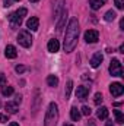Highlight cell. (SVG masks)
<instances>
[{
    "mask_svg": "<svg viewBox=\"0 0 124 126\" xmlns=\"http://www.w3.org/2000/svg\"><path fill=\"white\" fill-rule=\"evenodd\" d=\"M77 38H79V22L76 18H72L67 28H66V35H64V51L66 53H72L77 44Z\"/></svg>",
    "mask_w": 124,
    "mask_h": 126,
    "instance_id": "cell-1",
    "label": "cell"
},
{
    "mask_svg": "<svg viewBox=\"0 0 124 126\" xmlns=\"http://www.w3.org/2000/svg\"><path fill=\"white\" fill-rule=\"evenodd\" d=\"M57 122H59V106L56 103H50L48 110L45 113L44 126H57Z\"/></svg>",
    "mask_w": 124,
    "mask_h": 126,
    "instance_id": "cell-2",
    "label": "cell"
},
{
    "mask_svg": "<svg viewBox=\"0 0 124 126\" xmlns=\"http://www.w3.org/2000/svg\"><path fill=\"white\" fill-rule=\"evenodd\" d=\"M18 43H19L22 47H25V48L31 47V46H32V37H31V34H29L28 31H25V30L19 31V34H18Z\"/></svg>",
    "mask_w": 124,
    "mask_h": 126,
    "instance_id": "cell-3",
    "label": "cell"
},
{
    "mask_svg": "<svg viewBox=\"0 0 124 126\" xmlns=\"http://www.w3.org/2000/svg\"><path fill=\"white\" fill-rule=\"evenodd\" d=\"M110 73H111L112 76H123V66H121L120 60H117V59H112V60H111Z\"/></svg>",
    "mask_w": 124,
    "mask_h": 126,
    "instance_id": "cell-4",
    "label": "cell"
},
{
    "mask_svg": "<svg viewBox=\"0 0 124 126\" xmlns=\"http://www.w3.org/2000/svg\"><path fill=\"white\" fill-rule=\"evenodd\" d=\"M99 40V32L95 31V30H88L85 32V41L89 43V44H93Z\"/></svg>",
    "mask_w": 124,
    "mask_h": 126,
    "instance_id": "cell-5",
    "label": "cell"
},
{
    "mask_svg": "<svg viewBox=\"0 0 124 126\" xmlns=\"http://www.w3.org/2000/svg\"><path fill=\"white\" fill-rule=\"evenodd\" d=\"M110 93L112 94V97H120L124 93V87L120 82H114V84L110 85Z\"/></svg>",
    "mask_w": 124,
    "mask_h": 126,
    "instance_id": "cell-6",
    "label": "cell"
},
{
    "mask_svg": "<svg viewBox=\"0 0 124 126\" xmlns=\"http://www.w3.org/2000/svg\"><path fill=\"white\" fill-rule=\"evenodd\" d=\"M64 9V0H54V19L57 21Z\"/></svg>",
    "mask_w": 124,
    "mask_h": 126,
    "instance_id": "cell-7",
    "label": "cell"
},
{
    "mask_svg": "<svg viewBox=\"0 0 124 126\" xmlns=\"http://www.w3.org/2000/svg\"><path fill=\"white\" fill-rule=\"evenodd\" d=\"M89 95V88L88 87H83V85H80V87H77L76 88V97L79 98V100H86V97Z\"/></svg>",
    "mask_w": 124,
    "mask_h": 126,
    "instance_id": "cell-8",
    "label": "cell"
},
{
    "mask_svg": "<svg viewBox=\"0 0 124 126\" xmlns=\"http://www.w3.org/2000/svg\"><path fill=\"white\" fill-rule=\"evenodd\" d=\"M47 48H48L50 53H57V51L60 50V43H59V40H56V38L50 40L48 44H47Z\"/></svg>",
    "mask_w": 124,
    "mask_h": 126,
    "instance_id": "cell-9",
    "label": "cell"
},
{
    "mask_svg": "<svg viewBox=\"0 0 124 126\" xmlns=\"http://www.w3.org/2000/svg\"><path fill=\"white\" fill-rule=\"evenodd\" d=\"M4 56L7 57V59H15L16 56H18V51H16V47L15 46H6V48H4Z\"/></svg>",
    "mask_w": 124,
    "mask_h": 126,
    "instance_id": "cell-10",
    "label": "cell"
},
{
    "mask_svg": "<svg viewBox=\"0 0 124 126\" xmlns=\"http://www.w3.org/2000/svg\"><path fill=\"white\" fill-rule=\"evenodd\" d=\"M102 60H104V56H102V53H99V51H98V53H95V54H93L92 59H91V66L96 69V67L102 63Z\"/></svg>",
    "mask_w": 124,
    "mask_h": 126,
    "instance_id": "cell-11",
    "label": "cell"
},
{
    "mask_svg": "<svg viewBox=\"0 0 124 126\" xmlns=\"http://www.w3.org/2000/svg\"><path fill=\"white\" fill-rule=\"evenodd\" d=\"M26 27H28L31 31H37V30H38V27H39V19H38V18H35V16L29 18V19L26 21Z\"/></svg>",
    "mask_w": 124,
    "mask_h": 126,
    "instance_id": "cell-12",
    "label": "cell"
},
{
    "mask_svg": "<svg viewBox=\"0 0 124 126\" xmlns=\"http://www.w3.org/2000/svg\"><path fill=\"white\" fill-rule=\"evenodd\" d=\"M7 18H9V21H10V24H12V28H16V27H19V25L22 24V18H19L15 12L10 13Z\"/></svg>",
    "mask_w": 124,
    "mask_h": 126,
    "instance_id": "cell-13",
    "label": "cell"
},
{
    "mask_svg": "<svg viewBox=\"0 0 124 126\" xmlns=\"http://www.w3.org/2000/svg\"><path fill=\"white\" fill-rule=\"evenodd\" d=\"M66 19H67V10L63 9L60 18L57 19V31H62L63 30V27H64V24H66Z\"/></svg>",
    "mask_w": 124,
    "mask_h": 126,
    "instance_id": "cell-14",
    "label": "cell"
},
{
    "mask_svg": "<svg viewBox=\"0 0 124 126\" xmlns=\"http://www.w3.org/2000/svg\"><path fill=\"white\" fill-rule=\"evenodd\" d=\"M105 1H107V0H89L91 9H92V10H98V9H101V7L105 4Z\"/></svg>",
    "mask_w": 124,
    "mask_h": 126,
    "instance_id": "cell-15",
    "label": "cell"
},
{
    "mask_svg": "<svg viewBox=\"0 0 124 126\" xmlns=\"http://www.w3.org/2000/svg\"><path fill=\"white\" fill-rule=\"evenodd\" d=\"M47 84H48V87H57L59 85V78L56 75H48L47 76Z\"/></svg>",
    "mask_w": 124,
    "mask_h": 126,
    "instance_id": "cell-16",
    "label": "cell"
},
{
    "mask_svg": "<svg viewBox=\"0 0 124 126\" xmlns=\"http://www.w3.org/2000/svg\"><path fill=\"white\" fill-rule=\"evenodd\" d=\"M6 110H7V113H12V114H15L16 111H18V104L13 101H9V103H6Z\"/></svg>",
    "mask_w": 124,
    "mask_h": 126,
    "instance_id": "cell-17",
    "label": "cell"
},
{
    "mask_svg": "<svg viewBox=\"0 0 124 126\" xmlns=\"http://www.w3.org/2000/svg\"><path fill=\"white\" fill-rule=\"evenodd\" d=\"M96 116H98V119H101V120L107 119V117H108V109H107V107H99V110L96 111Z\"/></svg>",
    "mask_w": 124,
    "mask_h": 126,
    "instance_id": "cell-18",
    "label": "cell"
},
{
    "mask_svg": "<svg viewBox=\"0 0 124 126\" xmlns=\"http://www.w3.org/2000/svg\"><path fill=\"white\" fill-rule=\"evenodd\" d=\"M70 117H72V120L79 122V119H80V111H79L76 107H72V109H70Z\"/></svg>",
    "mask_w": 124,
    "mask_h": 126,
    "instance_id": "cell-19",
    "label": "cell"
},
{
    "mask_svg": "<svg viewBox=\"0 0 124 126\" xmlns=\"http://www.w3.org/2000/svg\"><path fill=\"white\" fill-rule=\"evenodd\" d=\"M117 18V13L114 12V10H108L107 13H105V16H104V19L107 21V22H111V21H114Z\"/></svg>",
    "mask_w": 124,
    "mask_h": 126,
    "instance_id": "cell-20",
    "label": "cell"
},
{
    "mask_svg": "<svg viewBox=\"0 0 124 126\" xmlns=\"http://www.w3.org/2000/svg\"><path fill=\"white\" fill-rule=\"evenodd\" d=\"M114 116H115V122L123 125L124 123V114L120 111V110H114Z\"/></svg>",
    "mask_w": 124,
    "mask_h": 126,
    "instance_id": "cell-21",
    "label": "cell"
},
{
    "mask_svg": "<svg viewBox=\"0 0 124 126\" xmlns=\"http://www.w3.org/2000/svg\"><path fill=\"white\" fill-rule=\"evenodd\" d=\"M1 94L4 95V97H9V95H12L13 94V87H3L1 88Z\"/></svg>",
    "mask_w": 124,
    "mask_h": 126,
    "instance_id": "cell-22",
    "label": "cell"
},
{
    "mask_svg": "<svg viewBox=\"0 0 124 126\" xmlns=\"http://www.w3.org/2000/svg\"><path fill=\"white\" fill-rule=\"evenodd\" d=\"M72 88H73V82H72V81H69V82L66 84V91H64V94H66V98H69V97H70Z\"/></svg>",
    "mask_w": 124,
    "mask_h": 126,
    "instance_id": "cell-23",
    "label": "cell"
},
{
    "mask_svg": "<svg viewBox=\"0 0 124 126\" xmlns=\"http://www.w3.org/2000/svg\"><path fill=\"white\" fill-rule=\"evenodd\" d=\"M93 101H95V104H96V106H99V104L104 101L102 94H101V93H96V94H95V98H93Z\"/></svg>",
    "mask_w": 124,
    "mask_h": 126,
    "instance_id": "cell-24",
    "label": "cell"
},
{
    "mask_svg": "<svg viewBox=\"0 0 124 126\" xmlns=\"http://www.w3.org/2000/svg\"><path fill=\"white\" fill-rule=\"evenodd\" d=\"M15 13H16V15H18L19 18H24V16H25V15L28 13V10H26L25 7H21V9H18V10H16Z\"/></svg>",
    "mask_w": 124,
    "mask_h": 126,
    "instance_id": "cell-25",
    "label": "cell"
},
{
    "mask_svg": "<svg viewBox=\"0 0 124 126\" xmlns=\"http://www.w3.org/2000/svg\"><path fill=\"white\" fill-rule=\"evenodd\" d=\"M80 110H82V114H83V116H91V113H92V110H91L88 106H83Z\"/></svg>",
    "mask_w": 124,
    "mask_h": 126,
    "instance_id": "cell-26",
    "label": "cell"
},
{
    "mask_svg": "<svg viewBox=\"0 0 124 126\" xmlns=\"http://www.w3.org/2000/svg\"><path fill=\"white\" fill-rule=\"evenodd\" d=\"M114 4H115V7H117V9H123V7H124V0H115V1H114Z\"/></svg>",
    "mask_w": 124,
    "mask_h": 126,
    "instance_id": "cell-27",
    "label": "cell"
},
{
    "mask_svg": "<svg viewBox=\"0 0 124 126\" xmlns=\"http://www.w3.org/2000/svg\"><path fill=\"white\" fill-rule=\"evenodd\" d=\"M25 69H26V67H25V66H22V64H18V66L15 67V70H16L18 73H24V72H25Z\"/></svg>",
    "mask_w": 124,
    "mask_h": 126,
    "instance_id": "cell-28",
    "label": "cell"
},
{
    "mask_svg": "<svg viewBox=\"0 0 124 126\" xmlns=\"http://www.w3.org/2000/svg\"><path fill=\"white\" fill-rule=\"evenodd\" d=\"M4 85H6V76L0 73V87H4Z\"/></svg>",
    "mask_w": 124,
    "mask_h": 126,
    "instance_id": "cell-29",
    "label": "cell"
},
{
    "mask_svg": "<svg viewBox=\"0 0 124 126\" xmlns=\"http://www.w3.org/2000/svg\"><path fill=\"white\" fill-rule=\"evenodd\" d=\"M3 6H4V7L12 6V1H10V0H3Z\"/></svg>",
    "mask_w": 124,
    "mask_h": 126,
    "instance_id": "cell-30",
    "label": "cell"
},
{
    "mask_svg": "<svg viewBox=\"0 0 124 126\" xmlns=\"http://www.w3.org/2000/svg\"><path fill=\"white\" fill-rule=\"evenodd\" d=\"M21 101H22V97H21V95H16V97H15V103H16V104H21Z\"/></svg>",
    "mask_w": 124,
    "mask_h": 126,
    "instance_id": "cell-31",
    "label": "cell"
},
{
    "mask_svg": "<svg viewBox=\"0 0 124 126\" xmlns=\"http://www.w3.org/2000/svg\"><path fill=\"white\" fill-rule=\"evenodd\" d=\"M0 122H1V123L7 122V116H4V114H0Z\"/></svg>",
    "mask_w": 124,
    "mask_h": 126,
    "instance_id": "cell-32",
    "label": "cell"
},
{
    "mask_svg": "<svg viewBox=\"0 0 124 126\" xmlns=\"http://www.w3.org/2000/svg\"><path fill=\"white\" fill-rule=\"evenodd\" d=\"M105 126H114V123H112V120H107V123H105Z\"/></svg>",
    "mask_w": 124,
    "mask_h": 126,
    "instance_id": "cell-33",
    "label": "cell"
},
{
    "mask_svg": "<svg viewBox=\"0 0 124 126\" xmlns=\"http://www.w3.org/2000/svg\"><path fill=\"white\" fill-rule=\"evenodd\" d=\"M120 28H121V30H124V19H121V21H120Z\"/></svg>",
    "mask_w": 124,
    "mask_h": 126,
    "instance_id": "cell-34",
    "label": "cell"
},
{
    "mask_svg": "<svg viewBox=\"0 0 124 126\" xmlns=\"http://www.w3.org/2000/svg\"><path fill=\"white\" fill-rule=\"evenodd\" d=\"M118 50H120V53H124V44L120 46V48H118Z\"/></svg>",
    "mask_w": 124,
    "mask_h": 126,
    "instance_id": "cell-35",
    "label": "cell"
},
{
    "mask_svg": "<svg viewBox=\"0 0 124 126\" xmlns=\"http://www.w3.org/2000/svg\"><path fill=\"white\" fill-rule=\"evenodd\" d=\"M9 126H19L16 122H12V123H9Z\"/></svg>",
    "mask_w": 124,
    "mask_h": 126,
    "instance_id": "cell-36",
    "label": "cell"
},
{
    "mask_svg": "<svg viewBox=\"0 0 124 126\" xmlns=\"http://www.w3.org/2000/svg\"><path fill=\"white\" fill-rule=\"evenodd\" d=\"M89 126H96V125H95V122H93V120H89Z\"/></svg>",
    "mask_w": 124,
    "mask_h": 126,
    "instance_id": "cell-37",
    "label": "cell"
},
{
    "mask_svg": "<svg viewBox=\"0 0 124 126\" xmlns=\"http://www.w3.org/2000/svg\"><path fill=\"white\" fill-rule=\"evenodd\" d=\"M29 1H31V3H37V1H38V0H29Z\"/></svg>",
    "mask_w": 124,
    "mask_h": 126,
    "instance_id": "cell-38",
    "label": "cell"
},
{
    "mask_svg": "<svg viewBox=\"0 0 124 126\" xmlns=\"http://www.w3.org/2000/svg\"><path fill=\"white\" fill-rule=\"evenodd\" d=\"M64 126H73V125H70V123H67V125H64Z\"/></svg>",
    "mask_w": 124,
    "mask_h": 126,
    "instance_id": "cell-39",
    "label": "cell"
},
{
    "mask_svg": "<svg viewBox=\"0 0 124 126\" xmlns=\"http://www.w3.org/2000/svg\"><path fill=\"white\" fill-rule=\"evenodd\" d=\"M16 1H19V0H16Z\"/></svg>",
    "mask_w": 124,
    "mask_h": 126,
    "instance_id": "cell-40",
    "label": "cell"
}]
</instances>
